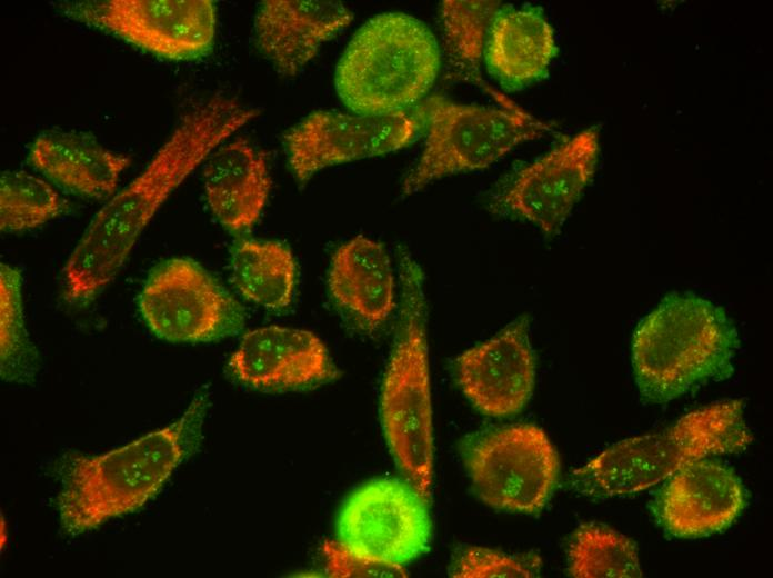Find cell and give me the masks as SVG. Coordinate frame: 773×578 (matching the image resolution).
Segmentation results:
<instances>
[{
  "label": "cell",
  "instance_id": "6da1fadb",
  "mask_svg": "<svg viewBox=\"0 0 773 578\" xmlns=\"http://www.w3.org/2000/svg\"><path fill=\"white\" fill-rule=\"evenodd\" d=\"M258 114V109L223 96L184 113L144 170L96 213L71 251L63 268L68 301L87 302L103 289L170 193Z\"/></svg>",
  "mask_w": 773,
  "mask_h": 578
},
{
  "label": "cell",
  "instance_id": "7a4b0ae2",
  "mask_svg": "<svg viewBox=\"0 0 773 578\" xmlns=\"http://www.w3.org/2000/svg\"><path fill=\"white\" fill-rule=\"evenodd\" d=\"M204 409L200 393L164 428L103 455L72 457L58 496L63 528L84 532L155 496L185 456Z\"/></svg>",
  "mask_w": 773,
  "mask_h": 578
},
{
  "label": "cell",
  "instance_id": "3957f363",
  "mask_svg": "<svg viewBox=\"0 0 773 578\" xmlns=\"http://www.w3.org/2000/svg\"><path fill=\"white\" fill-rule=\"evenodd\" d=\"M737 332L720 306L691 292L665 296L638 326L632 367L641 396L669 402L733 371Z\"/></svg>",
  "mask_w": 773,
  "mask_h": 578
},
{
  "label": "cell",
  "instance_id": "277c9868",
  "mask_svg": "<svg viewBox=\"0 0 773 578\" xmlns=\"http://www.w3.org/2000/svg\"><path fill=\"white\" fill-rule=\"evenodd\" d=\"M401 311L384 372L380 415L386 442L404 479L429 505L434 468L426 303L423 275L411 256L400 260Z\"/></svg>",
  "mask_w": 773,
  "mask_h": 578
},
{
  "label": "cell",
  "instance_id": "5b68a950",
  "mask_svg": "<svg viewBox=\"0 0 773 578\" xmlns=\"http://www.w3.org/2000/svg\"><path fill=\"white\" fill-rule=\"evenodd\" d=\"M752 436L743 402L711 403L681 417L667 429L612 445L571 475V486L593 498L633 495L667 480L683 466L744 449Z\"/></svg>",
  "mask_w": 773,
  "mask_h": 578
},
{
  "label": "cell",
  "instance_id": "8992f818",
  "mask_svg": "<svg viewBox=\"0 0 773 578\" xmlns=\"http://www.w3.org/2000/svg\"><path fill=\"white\" fill-rule=\"evenodd\" d=\"M439 68V47L426 26L386 12L352 37L337 66L335 88L354 113H395L422 101Z\"/></svg>",
  "mask_w": 773,
  "mask_h": 578
},
{
  "label": "cell",
  "instance_id": "52a82bcc",
  "mask_svg": "<svg viewBox=\"0 0 773 578\" xmlns=\"http://www.w3.org/2000/svg\"><path fill=\"white\" fill-rule=\"evenodd\" d=\"M414 117L426 127L423 152L403 182L412 195L444 176L483 169L551 128L519 108H486L442 96L421 101Z\"/></svg>",
  "mask_w": 773,
  "mask_h": 578
},
{
  "label": "cell",
  "instance_id": "ba28073f",
  "mask_svg": "<svg viewBox=\"0 0 773 578\" xmlns=\"http://www.w3.org/2000/svg\"><path fill=\"white\" fill-rule=\"evenodd\" d=\"M472 486L486 505L533 514L549 500L560 462L543 429L522 423L486 431L465 452Z\"/></svg>",
  "mask_w": 773,
  "mask_h": 578
},
{
  "label": "cell",
  "instance_id": "9c48e42d",
  "mask_svg": "<svg viewBox=\"0 0 773 578\" xmlns=\"http://www.w3.org/2000/svg\"><path fill=\"white\" fill-rule=\"evenodd\" d=\"M150 329L172 342H205L238 332L240 303L200 265L173 258L149 276L139 299Z\"/></svg>",
  "mask_w": 773,
  "mask_h": 578
},
{
  "label": "cell",
  "instance_id": "30bf717a",
  "mask_svg": "<svg viewBox=\"0 0 773 578\" xmlns=\"http://www.w3.org/2000/svg\"><path fill=\"white\" fill-rule=\"evenodd\" d=\"M73 20L109 32L169 60L194 59L214 41L217 13L210 0H104L67 3Z\"/></svg>",
  "mask_w": 773,
  "mask_h": 578
},
{
  "label": "cell",
  "instance_id": "8fae6325",
  "mask_svg": "<svg viewBox=\"0 0 773 578\" xmlns=\"http://www.w3.org/2000/svg\"><path fill=\"white\" fill-rule=\"evenodd\" d=\"M431 537L428 504L406 481L378 478L358 487L337 519V540L378 561L405 566Z\"/></svg>",
  "mask_w": 773,
  "mask_h": 578
},
{
  "label": "cell",
  "instance_id": "7c38bea8",
  "mask_svg": "<svg viewBox=\"0 0 773 578\" xmlns=\"http://www.w3.org/2000/svg\"><path fill=\"white\" fill-rule=\"evenodd\" d=\"M419 128V120L405 111H315L289 131L285 144L294 176L303 182L323 168L403 148L413 141Z\"/></svg>",
  "mask_w": 773,
  "mask_h": 578
},
{
  "label": "cell",
  "instance_id": "4fadbf2b",
  "mask_svg": "<svg viewBox=\"0 0 773 578\" xmlns=\"http://www.w3.org/2000/svg\"><path fill=\"white\" fill-rule=\"evenodd\" d=\"M598 155L599 132L586 129L521 170L501 203L545 235L556 233L590 182Z\"/></svg>",
  "mask_w": 773,
  "mask_h": 578
},
{
  "label": "cell",
  "instance_id": "5bb4252c",
  "mask_svg": "<svg viewBox=\"0 0 773 578\" xmlns=\"http://www.w3.org/2000/svg\"><path fill=\"white\" fill-rule=\"evenodd\" d=\"M455 376L465 397L482 413L508 417L519 412L535 380L528 317L462 352L455 361Z\"/></svg>",
  "mask_w": 773,
  "mask_h": 578
},
{
  "label": "cell",
  "instance_id": "9a60e30c",
  "mask_svg": "<svg viewBox=\"0 0 773 578\" xmlns=\"http://www.w3.org/2000/svg\"><path fill=\"white\" fill-rule=\"evenodd\" d=\"M229 366L241 382L259 389L303 388L339 373L318 336L280 326L248 331Z\"/></svg>",
  "mask_w": 773,
  "mask_h": 578
},
{
  "label": "cell",
  "instance_id": "2e32d148",
  "mask_svg": "<svg viewBox=\"0 0 773 578\" xmlns=\"http://www.w3.org/2000/svg\"><path fill=\"white\" fill-rule=\"evenodd\" d=\"M745 506L735 474L723 465L697 459L672 475L660 498V519L676 537L693 538L726 528Z\"/></svg>",
  "mask_w": 773,
  "mask_h": 578
},
{
  "label": "cell",
  "instance_id": "e0dca14e",
  "mask_svg": "<svg viewBox=\"0 0 773 578\" xmlns=\"http://www.w3.org/2000/svg\"><path fill=\"white\" fill-rule=\"evenodd\" d=\"M352 19L338 1L267 0L255 17V38L275 70L292 77Z\"/></svg>",
  "mask_w": 773,
  "mask_h": 578
},
{
  "label": "cell",
  "instance_id": "ac0fdd59",
  "mask_svg": "<svg viewBox=\"0 0 773 578\" xmlns=\"http://www.w3.org/2000/svg\"><path fill=\"white\" fill-rule=\"evenodd\" d=\"M328 287L335 305L360 328L373 331L395 307L393 270L384 246L363 236L334 252Z\"/></svg>",
  "mask_w": 773,
  "mask_h": 578
},
{
  "label": "cell",
  "instance_id": "d6986e66",
  "mask_svg": "<svg viewBox=\"0 0 773 578\" xmlns=\"http://www.w3.org/2000/svg\"><path fill=\"white\" fill-rule=\"evenodd\" d=\"M203 182L211 211L234 232L247 231L258 221L271 188L263 152L242 138L211 153Z\"/></svg>",
  "mask_w": 773,
  "mask_h": 578
},
{
  "label": "cell",
  "instance_id": "ffe728a7",
  "mask_svg": "<svg viewBox=\"0 0 773 578\" xmlns=\"http://www.w3.org/2000/svg\"><path fill=\"white\" fill-rule=\"evenodd\" d=\"M33 166L64 188L87 197L103 199L117 189L130 157L109 150L81 133L46 132L31 147Z\"/></svg>",
  "mask_w": 773,
  "mask_h": 578
},
{
  "label": "cell",
  "instance_id": "44dd1931",
  "mask_svg": "<svg viewBox=\"0 0 773 578\" xmlns=\"http://www.w3.org/2000/svg\"><path fill=\"white\" fill-rule=\"evenodd\" d=\"M485 49L491 71L512 88L543 78L558 53L552 27L533 7L500 10Z\"/></svg>",
  "mask_w": 773,
  "mask_h": 578
},
{
  "label": "cell",
  "instance_id": "7402d4cb",
  "mask_svg": "<svg viewBox=\"0 0 773 578\" xmlns=\"http://www.w3.org/2000/svg\"><path fill=\"white\" fill-rule=\"evenodd\" d=\"M231 277L247 300L280 310L293 299L297 267L291 251L282 243L243 240L232 255Z\"/></svg>",
  "mask_w": 773,
  "mask_h": 578
},
{
  "label": "cell",
  "instance_id": "603a6c76",
  "mask_svg": "<svg viewBox=\"0 0 773 578\" xmlns=\"http://www.w3.org/2000/svg\"><path fill=\"white\" fill-rule=\"evenodd\" d=\"M498 1L445 0L441 4L444 51L449 76L482 84L481 60L486 48Z\"/></svg>",
  "mask_w": 773,
  "mask_h": 578
},
{
  "label": "cell",
  "instance_id": "cb8c5ba5",
  "mask_svg": "<svg viewBox=\"0 0 773 578\" xmlns=\"http://www.w3.org/2000/svg\"><path fill=\"white\" fill-rule=\"evenodd\" d=\"M568 555L572 577L642 576L635 544L626 536L600 525L580 526L571 539Z\"/></svg>",
  "mask_w": 773,
  "mask_h": 578
},
{
  "label": "cell",
  "instance_id": "d4e9b609",
  "mask_svg": "<svg viewBox=\"0 0 773 578\" xmlns=\"http://www.w3.org/2000/svg\"><path fill=\"white\" fill-rule=\"evenodd\" d=\"M63 209L58 192L43 179L26 171H4L0 178V229L6 232L37 228Z\"/></svg>",
  "mask_w": 773,
  "mask_h": 578
},
{
  "label": "cell",
  "instance_id": "484cf974",
  "mask_svg": "<svg viewBox=\"0 0 773 578\" xmlns=\"http://www.w3.org/2000/svg\"><path fill=\"white\" fill-rule=\"evenodd\" d=\"M0 347L2 371L29 351L22 313L21 273L6 263L0 265Z\"/></svg>",
  "mask_w": 773,
  "mask_h": 578
},
{
  "label": "cell",
  "instance_id": "4316f807",
  "mask_svg": "<svg viewBox=\"0 0 773 578\" xmlns=\"http://www.w3.org/2000/svg\"><path fill=\"white\" fill-rule=\"evenodd\" d=\"M538 557L508 555L480 546L464 548L452 566L451 576L456 578H529L538 574Z\"/></svg>",
  "mask_w": 773,
  "mask_h": 578
},
{
  "label": "cell",
  "instance_id": "83f0119b",
  "mask_svg": "<svg viewBox=\"0 0 773 578\" xmlns=\"http://www.w3.org/2000/svg\"><path fill=\"white\" fill-rule=\"evenodd\" d=\"M325 572L332 578L406 577L403 566L391 565L360 555L341 542L328 540L322 546Z\"/></svg>",
  "mask_w": 773,
  "mask_h": 578
}]
</instances>
